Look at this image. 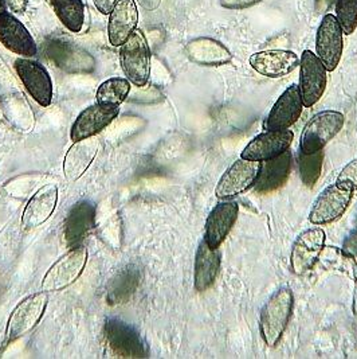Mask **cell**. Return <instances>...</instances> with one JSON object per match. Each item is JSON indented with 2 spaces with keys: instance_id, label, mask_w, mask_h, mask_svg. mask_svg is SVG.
<instances>
[{
  "instance_id": "1",
  "label": "cell",
  "mask_w": 357,
  "mask_h": 359,
  "mask_svg": "<svg viewBox=\"0 0 357 359\" xmlns=\"http://www.w3.org/2000/svg\"><path fill=\"white\" fill-rule=\"evenodd\" d=\"M294 296L290 288H281L260 311V335L269 347H276L292 316Z\"/></svg>"
},
{
  "instance_id": "2",
  "label": "cell",
  "mask_w": 357,
  "mask_h": 359,
  "mask_svg": "<svg viewBox=\"0 0 357 359\" xmlns=\"http://www.w3.org/2000/svg\"><path fill=\"white\" fill-rule=\"evenodd\" d=\"M120 62L125 77L133 85L146 86L150 76V49L140 29H136L121 46Z\"/></svg>"
},
{
  "instance_id": "3",
  "label": "cell",
  "mask_w": 357,
  "mask_h": 359,
  "mask_svg": "<svg viewBox=\"0 0 357 359\" xmlns=\"http://www.w3.org/2000/svg\"><path fill=\"white\" fill-rule=\"evenodd\" d=\"M104 331L109 355L114 358L148 357L146 341L134 327L120 319H108Z\"/></svg>"
},
{
  "instance_id": "4",
  "label": "cell",
  "mask_w": 357,
  "mask_h": 359,
  "mask_svg": "<svg viewBox=\"0 0 357 359\" xmlns=\"http://www.w3.org/2000/svg\"><path fill=\"white\" fill-rule=\"evenodd\" d=\"M86 262L88 249L82 245L73 248L48 271L42 280V291L58 292L70 287L81 276Z\"/></svg>"
},
{
  "instance_id": "5",
  "label": "cell",
  "mask_w": 357,
  "mask_h": 359,
  "mask_svg": "<svg viewBox=\"0 0 357 359\" xmlns=\"http://www.w3.org/2000/svg\"><path fill=\"white\" fill-rule=\"evenodd\" d=\"M342 127L344 114L337 111H324L314 114L301 135V152L314 154L321 151L342 130Z\"/></svg>"
},
{
  "instance_id": "6",
  "label": "cell",
  "mask_w": 357,
  "mask_h": 359,
  "mask_svg": "<svg viewBox=\"0 0 357 359\" xmlns=\"http://www.w3.org/2000/svg\"><path fill=\"white\" fill-rule=\"evenodd\" d=\"M49 304L48 292H38L23 299L13 311L7 323V341L14 342L31 332L42 319Z\"/></svg>"
},
{
  "instance_id": "7",
  "label": "cell",
  "mask_w": 357,
  "mask_h": 359,
  "mask_svg": "<svg viewBox=\"0 0 357 359\" xmlns=\"http://www.w3.org/2000/svg\"><path fill=\"white\" fill-rule=\"evenodd\" d=\"M326 67L310 50H305L300 60V95L304 107H313L324 95L326 88Z\"/></svg>"
},
{
  "instance_id": "8",
  "label": "cell",
  "mask_w": 357,
  "mask_h": 359,
  "mask_svg": "<svg viewBox=\"0 0 357 359\" xmlns=\"http://www.w3.org/2000/svg\"><path fill=\"white\" fill-rule=\"evenodd\" d=\"M352 196L354 190L340 183H335L326 187L316 199L312 212L309 214V221L314 225H325L339 219L346 212Z\"/></svg>"
},
{
  "instance_id": "9",
  "label": "cell",
  "mask_w": 357,
  "mask_h": 359,
  "mask_svg": "<svg viewBox=\"0 0 357 359\" xmlns=\"http://www.w3.org/2000/svg\"><path fill=\"white\" fill-rule=\"evenodd\" d=\"M18 77L29 95L42 107H49L52 101V81L49 72L31 58H18L15 61Z\"/></svg>"
},
{
  "instance_id": "10",
  "label": "cell",
  "mask_w": 357,
  "mask_h": 359,
  "mask_svg": "<svg viewBox=\"0 0 357 359\" xmlns=\"http://www.w3.org/2000/svg\"><path fill=\"white\" fill-rule=\"evenodd\" d=\"M260 171V162L247 161L244 158L238 159L219 180L215 189V196L219 199H228L242 194L255 184Z\"/></svg>"
},
{
  "instance_id": "11",
  "label": "cell",
  "mask_w": 357,
  "mask_h": 359,
  "mask_svg": "<svg viewBox=\"0 0 357 359\" xmlns=\"http://www.w3.org/2000/svg\"><path fill=\"white\" fill-rule=\"evenodd\" d=\"M342 30L335 15H325L316 38V55L328 72H333L340 64L344 42Z\"/></svg>"
},
{
  "instance_id": "12",
  "label": "cell",
  "mask_w": 357,
  "mask_h": 359,
  "mask_svg": "<svg viewBox=\"0 0 357 359\" xmlns=\"http://www.w3.org/2000/svg\"><path fill=\"white\" fill-rule=\"evenodd\" d=\"M120 114L118 107L94 104L89 108L83 109L78 117L76 118L70 137L73 142H80L88 137L97 136L98 133L104 131L109 124H112Z\"/></svg>"
},
{
  "instance_id": "13",
  "label": "cell",
  "mask_w": 357,
  "mask_h": 359,
  "mask_svg": "<svg viewBox=\"0 0 357 359\" xmlns=\"http://www.w3.org/2000/svg\"><path fill=\"white\" fill-rule=\"evenodd\" d=\"M325 231L314 228L305 230L298 236L292 249L290 265L295 275H304L318 260L325 245Z\"/></svg>"
},
{
  "instance_id": "14",
  "label": "cell",
  "mask_w": 357,
  "mask_h": 359,
  "mask_svg": "<svg viewBox=\"0 0 357 359\" xmlns=\"http://www.w3.org/2000/svg\"><path fill=\"white\" fill-rule=\"evenodd\" d=\"M0 43L23 58H33L38 53L33 35L11 13L0 17Z\"/></svg>"
},
{
  "instance_id": "15",
  "label": "cell",
  "mask_w": 357,
  "mask_h": 359,
  "mask_svg": "<svg viewBox=\"0 0 357 359\" xmlns=\"http://www.w3.org/2000/svg\"><path fill=\"white\" fill-rule=\"evenodd\" d=\"M304 109V102L300 95L298 85H290L276 100L274 107L266 118L265 128L267 131L289 130L300 118Z\"/></svg>"
},
{
  "instance_id": "16",
  "label": "cell",
  "mask_w": 357,
  "mask_h": 359,
  "mask_svg": "<svg viewBox=\"0 0 357 359\" xmlns=\"http://www.w3.org/2000/svg\"><path fill=\"white\" fill-rule=\"evenodd\" d=\"M292 142L293 132L289 130L263 132L246 146L242 158L260 163L266 162L288 151Z\"/></svg>"
},
{
  "instance_id": "17",
  "label": "cell",
  "mask_w": 357,
  "mask_h": 359,
  "mask_svg": "<svg viewBox=\"0 0 357 359\" xmlns=\"http://www.w3.org/2000/svg\"><path fill=\"white\" fill-rule=\"evenodd\" d=\"M139 11L134 0H117L108 22V38L114 48H121L137 29Z\"/></svg>"
},
{
  "instance_id": "18",
  "label": "cell",
  "mask_w": 357,
  "mask_h": 359,
  "mask_svg": "<svg viewBox=\"0 0 357 359\" xmlns=\"http://www.w3.org/2000/svg\"><path fill=\"white\" fill-rule=\"evenodd\" d=\"M96 226V206L90 201L77 202L65 221V240L69 248L81 246Z\"/></svg>"
},
{
  "instance_id": "19",
  "label": "cell",
  "mask_w": 357,
  "mask_h": 359,
  "mask_svg": "<svg viewBox=\"0 0 357 359\" xmlns=\"http://www.w3.org/2000/svg\"><path fill=\"white\" fill-rule=\"evenodd\" d=\"M250 65L262 76L278 79L292 73L300 65V58L289 50H267L253 54Z\"/></svg>"
},
{
  "instance_id": "20",
  "label": "cell",
  "mask_w": 357,
  "mask_h": 359,
  "mask_svg": "<svg viewBox=\"0 0 357 359\" xmlns=\"http://www.w3.org/2000/svg\"><path fill=\"white\" fill-rule=\"evenodd\" d=\"M58 187L55 184H46L39 189L27 202L22 214V226L27 230L43 225L57 208Z\"/></svg>"
},
{
  "instance_id": "21",
  "label": "cell",
  "mask_w": 357,
  "mask_h": 359,
  "mask_svg": "<svg viewBox=\"0 0 357 359\" xmlns=\"http://www.w3.org/2000/svg\"><path fill=\"white\" fill-rule=\"evenodd\" d=\"M239 206L234 201L218 203L210 212L206 222L204 240L212 249H218L227 237L230 230L237 222Z\"/></svg>"
},
{
  "instance_id": "22",
  "label": "cell",
  "mask_w": 357,
  "mask_h": 359,
  "mask_svg": "<svg viewBox=\"0 0 357 359\" xmlns=\"http://www.w3.org/2000/svg\"><path fill=\"white\" fill-rule=\"evenodd\" d=\"M99 140L96 136L74 142V144L66 152L64 161V174L66 180L69 182L80 180L97 156Z\"/></svg>"
},
{
  "instance_id": "23",
  "label": "cell",
  "mask_w": 357,
  "mask_h": 359,
  "mask_svg": "<svg viewBox=\"0 0 357 359\" xmlns=\"http://www.w3.org/2000/svg\"><path fill=\"white\" fill-rule=\"evenodd\" d=\"M140 284V271L130 264L117 271L106 285V302L109 306L125 304L136 292Z\"/></svg>"
},
{
  "instance_id": "24",
  "label": "cell",
  "mask_w": 357,
  "mask_h": 359,
  "mask_svg": "<svg viewBox=\"0 0 357 359\" xmlns=\"http://www.w3.org/2000/svg\"><path fill=\"white\" fill-rule=\"evenodd\" d=\"M290 164L292 154L289 151H285L279 156L263 162V164H260V175L254 184L255 190L258 193H269L281 187L289 177Z\"/></svg>"
},
{
  "instance_id": "25",
  "label": "cell",
  "mask_w": 357,
  "mask_h": 359,
  "mask_svg": "<svg viewBox=\"0 0 357 359\" xmlns=\"http://www.w3.org/2000/svg\"><path fill=\"white\" fill-rule=\"evenodd\" d=\"M220 268V253L218 249L203 240L197 248L195 257V288L196 291L203 292L209 290L218 278Z\"/></svg>"
},
{
  "instance_id": "26",
  "label": "cell",
  "mask_w": 357,
  "mask_h": 359,
  "mask_svg": "<svg viewBox=\"0 0 357 359\" xmlns=\"http://www.w3.org/2000/svg\"><path fill=\"white\" fill-rule=\"evenodd\" d=\"M190 58L200 65H223L231 61V53L226 46L212 38H196L187 45Z\"/></svg>"
},
{
  "instance_id": "27",
  "label": "cell",
  "mask_w": 357,
  "mask_h": 359,
  "mask_svg": "<svg viewBox=\"0 0 357 359\" xmlns=\"http://www.w3.org/2000/svg\"><path fill=\"white\" fill-rule=\"evenodd\" d=\"M54 11L61 23L71 33H80L85 22L82 0H52Z\"/></svg>"
},
{
  "instance_id": "28",
  "label": "cell",
  "mask_w": 357,
  "mask_h": 359,
  "mask_svg": "<svg viewBox=\"0 0 357 359\" xmlns=\"http://www.w3.org/2000/svg\"><path fill=\"white\" fill-rule=\"evenodd\" d=\"M132 82L128 79H109L102 82L97 89V104L102 105H112V107H120L132 89Z\"/></svg>"
},
{
  "instance_id": "29",
  "label": "cell",
  "mask_w": 357,
  "mask_h": 359,
  "mask_svg": "<svg viewBox=\"0 0 357 359\" xmlns=\"http://www.w3.org/2000/svg\"><path fill=\"white\" fill-rule=\"evenodd\" d=\"M302 154V152H301ZM323 152H314V154H302L300 158V172L302 182L312 187L321 175L323 170Z\"/></svg>"
},
{
  "instance_id": "30",
  "label": "cell",
  "mask_w": 357,
  "mask_h": 359,
  "mask_svg": "<svg viewBox=\"0 0 357 359\" xmlns=\"http://www.w3.org/2000/svg\"><path fill=\"white\" fill-rule=\"evenodd\" d=\"M336 19L345 35L355 33L357 29V0H337Z\"/></svg>"
},
{
  "instance_id": "31",
  "label": "cell",
  "mask_w": 357,
  "mask_h": 359,
  "mask_svg": "<svg viewBox=\"0 0 357 359\" xmlns=\"http://www.w3.org/2000/svg\"><path fill=\"white\" fill-rule=\"evenodd\" d=\"M337 183L342 186L351 189V190H357V159L352 161L351 163L346 164L337 178Z\"/></svg>"
},
{
  "instance_id": "32",
  "label": "cell",
  "mask_w": 357,
  "mask_h": 359,
  "mask_svg": "<svg viewBox=\"0 0 357 359\" xmlns=\"http://www.w3.org/2000/svg\"><path fill=\"white\" fill-rule=\"evenodd\" d=\"M262 0H220V6L228 10H244L254 4H258Z\"/></svg>"
},
{
  "instance_id": "33",
  "label": "cell",
  "mask_w": 357,
  "mask_h": 359,
  "mask_svg": "<svg viewBox=\"0 0 357 359\" xmlns=\"http://www.w3.org/2000/svg\"><path fill=\"white\" fill-rule=\"evenodd\" d=\"M342 250L349 257H357V228L346 237Z\"/></svg>"
},
{
  "instance_id": "34",
  "label": "cell",
  "mask_w": 357,
  "mask_h": 359,
  "mask_svg": "<svg viewBox=\"0 0 357 359\" xmlns=\"http://www.w3.org/2000/svg\"><path fill=\"white\" fill-rule=\"evenodd\" d=\"M115 1L117 0H93L96 8L102 15H109L112 13Z\"/></svg>"
},
{
  "instance_id": "35",
  "label": "cell",
  "mask_w": 357,
  "mask_h": 359,
  "mask_svg": "<svg viewBox=\"0 0 357 359\" xmlns=\"http://www.w3.org/2000/svg\"><path fill=\"white\" fill-rule=\"evenodd\" d=\"M29 0H6L7 7H10V10L15 14H22L24 13L26 7H27Z\"/></svg>"
},
{
  "instance_id": "36",
  "label": "cell",
  "mask_w": 357,
  "mask_h": 359,
  "mask_svg": "<svg viewBox=\"0 0 357 359\" xmlns=\"http://www.w3.org/2000/svg\"><path fill=\"white\" fill-rule=\"evenodd\" d=\"M314 1H316V8L318 13L328 11L335 3H337V0H314Z\"/></svg>"
},
{
  "instance_id": "37",
  "label": "cell",
  "mask_w": 357,
  "mask_h": 359,
  "mask_svg": "<svg viewBox=\"0 0 357 359\" xmlns=\"http://www.w3.org/2000/svg\"><path fill=\"white\" fill-rule=\"evenodd\" d=\"M7 13V4H6V0H0V17Z\"/></svg>"
},
{
  "instance_id": "38",
  "label": "cell",
  "mask_w": 357,
  "mask_h": 359,
  "mask_svg": "<svg viewBox=\"0 0 357 359\" xmlns=\"http://www.w3.org/2000/svg\"><path fill=\"white\" fill-rule=\"evenodd\" d=\"M355 275H356V300H355V311L357 313V268L355 266Z\"/></svg>"
}]
</instances>
